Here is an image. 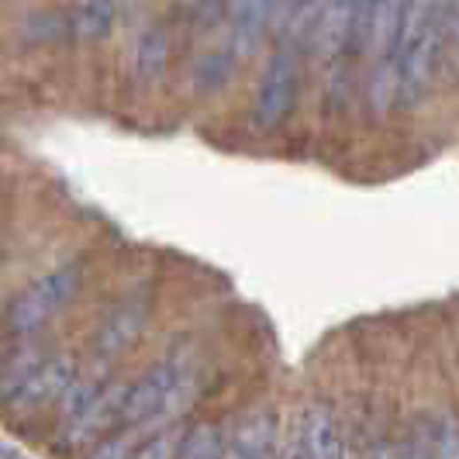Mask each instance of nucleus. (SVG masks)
<instances>
[{"label": "nucleus", "instance_id": "f257e3e1", "mask_svg": "<svg viewBox=\"0 0 459 459\" xmlns=\"http://www.w3.org/2000/svg\"><path fill=\"white\" fill-rule=\"evenodd\" d=\"M446 45V0H411L408 11V35L401 49V107L411 111L418 107L435 83L439 56Z\"/></svg>", "mask_w": 459, "mask_h": 459}, {"label": "nucleus", "instance_id": "f03ea898", "mask_svg": "<svg viewBox=\"0 0 459 459\" xmlns=\"http://www.w3.org/2000/svg\"><path fill=\"white\" fill-rule=\"evenodd\" d=\"M197 366L187 353H173L159 360L125 397V425H152V422H173L197 397Z\"/></svg>", "mask_w": 459, "mask_h": 459}, {"label": "nucleus", "instance_id": "7ed1b4c3", "mask_svg": "<svg viewBox=\"0 0 459 459\" xmlns=\"http://www.w3.org/2000/svg\"><path fill=\"white\" fill-rule=\"evenodd\" d=\"M80 291V266L66 262L59 269L45 273L42 280H35L32 287H25L21 294L11 300L7 307V325L14 335H35L49 325L66 304Z\"/></svg>", "mask_w": 459, "mask_h": 459}, {"label": "nucleus", "instance_id": "20e7f679", "mask_svg": "<svg viewBox=\"0 0 459 459\" xmlns=\"http://www.w3.org/2000/svg\"><path fill=\"white\" fill-rule=\"evenodd\" d=\"M297 94H300V63H297L294 49H280L260 76L256 87V121L262 128H280L291 111L297 107Z\"/></svg>", "mask_w": 459, "mask_h": 459}, {"label": "nucleus", "instance_id": "39448f33", "mask_svg": "<svg viewBox=\"0 0 459 459\" xmlns=\"http://www.w3.org/2000/svg\"><path fill=\"white\" fill-rule=\"evenodd\" d=\"M149 315H152V294H145V291L118 300V304L104 315L97 335H94V356H97L100 362L121 360L131 346H135V338L145 331Z\"/></svg>", "mask_w": 459, "mask_h": 459}, {"label": "nucleus", "instance_id": "423d86ee", "mask_svg": "<svg viewBox=\"0 0 459 459\" xmlns=\"http://www.w3.org/2000/svg\"><path fill=\"white\" fill-rule=\"evenodd\" d=\"M411 0H366L360 45L373 56V63H397L408 35Z\"/></svg>", "mask_w": 459, "mask_h": 459}, {"label": "nucleus", "instance_id": "0eeeda50", "mask_svg": "<svg viewBox=\"0 0 459 459\" xmlns=\"http://www.w3.org/2000/svg\"><path fill=\"white\" fill-rule=\"evenodd\" d=\"M362 11H366V0H325L318 38H315V52L322 59H342L353 45H360Z\"/></svg>", "mask_w": 459, "mask_h": 459}, {"label": "nucleus", "instance_id": "6e6552de", "mask_svg": "<svg viewBox=\"0 0 459 459\" xmlns=\"http://www.w3.org/2000/svg\"><path fill=\"white\" fill-rule=\"evenodd\" d=\"M73 384H76V362H73V356H56V360L42 362L21 387L11 397H4V401L11 408H42V404L63 401Z\"/></svg>", "mask_w": 459, "mask_h": 459}, {"label": "nucleus", "instance_id": "1a4fd4ad", "mask_svg": "<svg viewBox=\"0 0 459 459\" xmlns=\"http://www.w3.org/2000/svg\"><path fill=\"white\" fill-rule=\"evenodd\" d=\"M273 0H231L229 7V52L235 59L253 56L269 32Z\"/></svg>", "mask_w": 459, "mask_h": 459}, {"label": "nucleus", "instance_id": "9d476101", "mask_svg": "<svg viewBox=\"0 0 459 459\" xmlns=\"http://www.w3.org/2000/svg\"><path fill=\"white\" fill-rule=\"evenodd\" d=\"M125 397H128V387H104V391L97 393V401H94L80 418L66 422V425H69L66 442L76 446V442H83V439H94L104 428L125 422Z\"/></svg>", "mask_w": 459, "mask_h": 459}, {"label": "nucleus", "instance_id": "9b49d317", "mask_svg": "<svg viewBox=\"0 0 459 459\" xmlns=\"http://www.w3.org/2000/svg\"><path fill=\"white\" fill-rule=\"evenodd\" d=\"M229 459H276V418L266 411L245 418L231 435Z\"/></svg>", "mask_w": 459, "mask_h": 459}, {"label": "nucleus", "instance_id": "f8f14e48", "mask_svg": "<svg viewBox=\"0 0 459 459\" xmlns=\"http://www.w3.org/2000/svg\"><path fill=\"white\" fill-rule=\"evenodd\" d=\"M300 425H304V446L311 459H346V439L328 408H311Z\"/></svg>", "mask_w": 459, "mask_h": 459}, {"label": "nucleus", "instance_id": "ddd939ff", "mask_svg": "<svg viewBox=\"0 0 459 459\" xmlns=\"http://www.w3.org/2000/svg\"><path fill=\"white\" fill-rule=\"evenodd\" d=\"M169 63V38L163 28H145L135 42V80L138 83H152L166 73Z\"/></svg>", "mask_w": 459, "mask_h": 459}, {"label": "nucleus", "instance_id": "4468645a", "mask_svg": "<svg viewBox=\"0 0 459 459\" xmlns=\"http://www.w3.org/2000/svg\"><path fill=\"white\" fill-rule=\"evenodd\" d=\"M125 0H83L80 11H76V35L83 42H100L107 38L118 14H121Z\"/></svg>", "mask_w": 459, "mask_h": 459}, {"label": "nucleus", "instance_id": "2eb2a0df", "mask_svg": "<svg viewBox=\"0 0 459 459\" xmlns=\"http://www.w3.org/2000/svg\"><path fill=\"white\" fill-rule=\"evenodd\" d=\"M42 362H45V353H42L38 342L14 346V349L7 353V362H4V397H11V393L18 391Z\"/></svg>", "mask_w": 459, "mask_h": 459}, {"label": "nucleus", "instance_id": "dca6fc26", "mask_svg": "<svg viewBox=\"0 0 459 459\" xmlns=\"http://www.w3.org/2000/svg\"><path fill=\"white\" fill-rule=\"evenodd\" d=\"M428 459H459V422L453 415H432L425 425Z\"/></svg>", "mask_w": 459, "mask_h": 459}, {"label": "nucleus", "instance_id": "f3484780", "mask_svg": "<svg viewBox=\"0 0 459 459\" xmlns=\"http://www.w3.org/2000/svg\"><path fill=\"white\" fill-rule=\"evenodd\" d=\"M180 459H229V446L222 439L218 425L204 422L187 432V442L180 449Z\"/></svg>", "mask_w": 459, "mask_h": 459}, {"label": "nucleus", "instance_id": "a211bd4d", "mask_svg": "<svg viewBox=\"0 0 459 459\" xmlns=\"http://www.w3.org/2000/svg\"><path fill=\"white\" fill-rule=\"evenodd\" d=\"M187 432L183 425H163L159 432H152L145 442H138L135 459H180V449L187 442Z\"/></svg>", "mask_w": 459, "mask_h": 459}, {"label": "nucleus", "instance_id": "6ab92c4d", "mask_svg": "<svg viewBox=\"0 0 459 459\" xmlns=\"http://www.w3.org/2000/svg\"><path fill=\"white\" fill-rule=\"evenodd\" d=\"M104 391V384L100 380H76L69 391H66V397L59 401L63 404V415L66 422H73V418H80L94 401H97V393Z\"/></svg>", "mask_w": 459, "mask_h": 459}, {"label": "nucleus", "instance_id": "aec40b11", "mask_svg": "<svg viewBox=\"0 0 459 459\" xmlns=\"http://www.w3.org/2000/svg\"><path fill=\"white\" fill-rule=\"evenodd\" d=\"M135 449H138V435L135 432H121V435L104 439L97 449L90 453V459H135Z\"/></svg>", "mask_w": 459, "mask_h": 459}, {"label": "nucleus", "instance_id": "412c9836", "mask_svg": "<svg viewBox=\"0 0 459 459\" xmlns=\"http://www.w3.org/2000/svg\"><path fill=\"white\" fill-rule=\"evenodd\" d=\"M225 7H231V0H197L194 14L200 25H214L218 18H222V11Z\"/></svg>", "mask_w": 459, "mask_h": 459}, {"label": "nucleus", "instance_id": "4be33fe9", "mask_svg": "<svg viewBox=\"0 0 459 459\" xmlns=\"http://www.w3.org/2000/svg\"><path fill=\"white\" fill-rule=\"evenodd\" d=\"M276 459H311L307 456V446H304V425H300L297 435H291V439L284 442V449L276 453Z\"/></svg>", "mask_w": 459, "mask_h": 459}, {"label": "nucleus", "instance_id": "5701e85b", "mask_svg": "<svg viewBox=\"0 0 459 459\" xmlns=\"http://www.w3.org/2000/svg\"><path fill=\"white\" fill-rule=\"evenodd\" d=\"M397 459H428V453L415 449V446H404V449H397Z\"/></svg>", "mask_w": 459, "mask_h": 459}, {"label": "nucleus", "instance_id": "b1692460", "mask_svg": "<svg viewBox=\"0 0 459 459\" xmlns=\"http://www.w3.org/2000/svg\"><path fill=\"white\" fill-rule=\"evenodd\" d=\"M453 38H456V45H459V18H453Z\"/></svg>", "mask_w": 459, "mask_h": 459}]
</instances>
